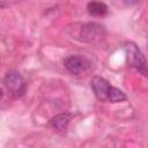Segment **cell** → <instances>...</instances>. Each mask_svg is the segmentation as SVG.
Wrapping results in <instances>:
<instances>
[{
    "label": "cell",
    "mask_w": 148,
    "mask_h": 148,
    "mask_svg": "<svg viewBox=\"0 0 148 148\" xmlns=\"http://www.w3.org/2000/svg\"><path fill=\"white\" fill-rule=\"evenodd\" d=\"M125 52L128 64L139 72H141L143 75H146V59L140 49L134 43H127L125 45Z\"/></svg>",
    "instance_id": "obj_1"
},
{
    "label": "cell",
    "mask_w": 148,
    "mask_h": 148,
    "mask_svg": "<svg viewBox=\"0 0 148 148\" xmlns=\"http://www.w3.org/2000/svg\"><path fill=\"white\" fill-rule=\"evenodd\" d=\"M5 86L10 95L20 97L25 91V82L22 75L16 71H10L5 76Z\"/></svg>",
    "instance_id": "obj_2"
},
{
    "label": "cell",
    "mask_w": 148,
    "mask_h": 148,
    "mask_svg": "<svg viewBox=\"0 0 148 148\" xmlns=\"http://www.w3.org/2000/svg\"><path fill=\"white\" fill-rule=\"evenodd\" d=\"M64 65H65L66 69H67L69 73L77 75V74H80V73H82V72H84V71L87 69V67H88V61H87L84 58L80 57V56H74V54H72V56H68V57L64 60Z\"/></svg>",
    "instance_id": "obj_3"
},
{
    "label": "cell",
    "mask_w": 148,
    "mask_h": 148,
    "mask_svg": "<svg viewBox=\"0 0 148 148\" xmlns=\"http://www.w3.org/2000/svg\"><path fill=\"white\" fill-rule=\"evenodd\" d=\"M110 84L109 82L99 76H95L91 80V88L95 92V96L99 99V101H105L108 99V92L110 89Z\"/></svg>",
    "instance_id": "obj_4"
},
{
    "label": "cell",
    "mask_w": 148,
    "mask_h": 148,
    "mask_svg": "<svg viewBox=\"0 0 148 148\" xmlns=\"http://www.w3.org/2000/svg\"><path fill=\"white\" fill-rule=\"evenodd\" d=\"M81 36L87 42H95L97 39H101V37L103 36V29L96 23H88L82 27Z\"/></svg>",
    "instance_id": "obj_5"
},
{
    "label": "cell",
    "mask_w": 148,
    "mask_h": 148,
    "mask_svg": "<svg viewBox=\"0 0 148 148\" xmlns=\"http://www.w3.org/2000/svg\"><path fill=\"white\" fill-rule=\"evenodd\" d=\"M72 118V114L71 113H60V114H57L56 117H53L51 120H50V124L52 127L59 130V131H62L67 127L69 120Z\"/></svg>",
    "instance_id": "obj_6"
},
{
    "label": "cell",
    "mask_w": 148,
    "mask_h": 148,
    "mask_svg": "<svg viewBox=\"0 0 148 148\" xmlns=\"http://www.w3.org/2000/svg\"><path fill=\"white\" fill-rule=\"evenodd\" d=\"M87 9L91 15L95 16H101L104 15L108 12V7L105 3L103 2H98V1H91L87 5Z\"/></svg>",
    "instance_id": "obj_7"
},
{
    "label": "cell",
    "mask_w": 148,
    "mask_h": 148,
    "mask_svg": "<svg viewBox=\"0 0 148 148\" xmlns=\"http://www.w3.org/2000/svg\"><path fill=\"white\" fill-rule=\"evenodd\" d=\"M125 98H126V96H125V94H124L120 89H118V88H116V87H110L109 92H108V99H109L110 102H112V103H118V102L124 101Z\"/></svg>",
    "instance_id": "obj_8"
},
{
    "label": "cell",
    "mask_w": 148,
    "mask_h": 148,
    "mask_svg": "<svg viewBox=\"0 0 148 148\" xmlns=\"http://www.w3.org/2000/svg\"><path fill=\"white\" fill-rule=\"evenodd\" d=\"M1 98H2V89L0 88V99H1Z\"/></svg>",
    "instance_id": "obj_9"
}]
</instances>
